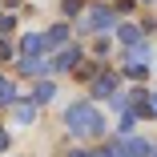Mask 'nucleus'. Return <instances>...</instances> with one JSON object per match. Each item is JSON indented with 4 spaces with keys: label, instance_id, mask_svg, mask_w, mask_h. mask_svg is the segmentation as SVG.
Listing matches in <instances>:
<instances>
[{
    "label": "nucleus",
    "instance_id": "6e6552de",
    "mask_svg": "<svg viewBox=\"0 0 157 157\" xmlns=\"http://www.w3.org/2000/svg\"><path fill=\"white\" fill-rule=\"evenodd\" d=\"M73 65H77V48H65L56 56V69H73Z\"/></svg>",
    "mask_w": 157,
    "mask_h": 157
},
{
    "label": "nucleus",
    "instance_id": "20e7f679",
    "mask_svg": "<svg viewBox=\"0 0 157 157\" xmlns=\"http://www.w3.org/2000/svg\"><path fill=\"white\" fill-rule=\"evenodd\" d=\"M121 40L129 44V48H137V44H141V28H137V24H121Z\"/></svg>",
    "mask_w": 157,
    "mask_h": 157
},
{
    "label": "nucleus",
    "instance_id": "ddd939ff",
    "mask_svg": "<svg viewBox=\"0 0 157 157\" xmlns=\"http://www.w3.org/2000/svg\"><path fill=\"white\" fill-rule=\"evenodd\" d=\"M65 40H69L65 28H52V33H48V44H65Z\"/></svg>",
    "mask_w": 157,
    "mask_h": 157
},
{
    "label": "nucleus",
    "instance_id": "f8f14e48",
    "mask_svg": "<svg viewBox=\"0 0 157 157\" xmlns=\"http://www.w3.org/2000/svg\"><path fill=\"white\" fill-rule=\"evenodd\" d=\"M0 101H16V89L8 81H0Z\"/></svg>",
    "mask_w": 157,
    "mask_h": 157
},
{
    "label": "nucleus",
    "instance_id": "9d476101",
    "mask_svg": "<svg viewBox=\"0 0 157 157\" xmlns=\"http://www.w3.org/2000/svg\"><path fill=\"white\" fill-rule=\"evenodd\" d=\"M52 93H56V89L44 81V85H36V93H33V97H36V101H52Z\"/></svg>",
    "mask_w": 157,
    "mask_h": 157
},
{
    "label": "nucleus",
    "instance_id": "0eeeda50",
    "mask_svg": "<svg viewBox=\"0 0 157 157\" xmlns=\"http://www.w3.org/2000/svg\"><path fill=\"white\" fill-rule=\"evenodd\" d=\"M24 73H28V77H40V73H48V65H44V60H33V56H28V60H24Z\"/></svg>",
    "mask_w": 157,
    "mask_h": 157
},
{
    "label": "nucleus",
    "instance_id": "9b49d317",
    "mask_svg": "<svg viewBox=\"0 0 157 157\" xmlns=\"http://www.w3.org/2000/svg\"><path fill=\"white\" fill-rule=\"evenodd\" d=\"M125 73H129L133 81H145V77H149V69H145V65H129V69H125Z\"/></svg>",
    "mask_w": 157,
    "mask_h": 157
},
{
    "label": "nucleus",
    "instance_id": "f257e3e1",
    "mask_svg": "<svg viewBox=\"0 0 157 157\" xmlns=\"http://www.w3.org/2000/svg\"><path fill=\"white\" fill-rule=\"evenodd\" d=\"M65 125L77 133V137H97L101 133V117L93 105H69L65 109Z\"/></svg>",
    "mask_w": 157,
    "mask_h": 157
},
{
    "label": "nucleus",
    "instance_id": "f03ea898",
    "mask_svg": "<svg viewBox=\"0 0 157 157\" xmlns=\"http://www.w3.org/2000/svg\"><path fill=\"white\" fill-rule=\"evenodd\" d=\"M145 153H149V149H145L141 137H125V141L113 149V157H145Z\"/></svg>",
    "mask_w": 157,
    "mask_h": 157
},
{
    "label": "nucleus",
    "instance_id": "2eb2a0df",
    "mask_svg": "<svg viewBox=\"0 0 157 157\" xmlns=\"http://www.w3.org/2000/svg\"><path fill=\"white\" fill-rule=\"evenodd\" d=\"M0 149H8V133L4 129H0Z\"/></svg>",
    "mask_w": 157,
    "mask_h": 157
},
{
    "label": "nucleus",
    "instance_id": "423d86ee",
    "mask_svg": "<svg viewBox=\"0 0 157 157\" xmlns=\"http://www.w3.org/2000/svg\"><path fill=\"white\" fill-rule=\"evenodd\" d=\"M113 89H117V81H113V77H97V81H93V93H97V97H109Z\"/></svg>",
    "mask_w": 157,
    "mask_h": 157
},
{
    "label": "nucleus",
    "instance_id": "39448f33",
    "mask_svg": "<svg viewBox=\"0 0 157 157\" xmlns=\"http://www.w3.org/2000/svg\"><path fill=\"white\" fill-rule=\"evenodd\" d=\"M109 24H113V12L109 8H97V12L89 16V28H109Z\"/></svg>",
    "mask_w": 157,
    "mask_h": 157
},
{
    "label": "nucleus",
    "instance_id": "7ed1b4c3",
    "mask_svg": "<svg viewBox=\"0 0 157 157\" xmlns=\"http://www.w3.org/2000/svg\"><path fill=\"white\" fill-rule=\"evenodd\" d=\"M44 48H48V36H24V52L28 56H40Z\"/></svg>",
    "mask_w": 157,
    "mask_h": 157
},
{
    "label": "nucleus",
    "instance_id": "4468645a",
    "mask_svg": "<svg viewBox=\"0 0 157 157\" xmlns=\"http://www.w3.org/2000/svg\"><path fill=\"white\" fill-rule=\"evenodd\" d=\"M149 113L157 117V93H153V97H149Z\"/></svg>",
    "mask_w": 157,
    "mask_h": 157
},
{
    "label": "nucleus",
    "instance_id": "dca6fc26",
    "mask_svg": "<svg viewBox=\"0 0 157 157\" xmlns=\"http://www.w3.org/2000/svg\"><path fill=\"white\" fill-rule=\"evenodd\" d=\"M93 157H113V153H105V149H101V153H93Z\"/></svg>",
    "mask_w": 157,
    "mask_h": 157
},
{
    "label": "nucleus",
    "instance_id": "1a4fd4ad",
    "mask_svg": "<svg viewBox=\"0 0 157 157\" xmlns=\"http://www.w3.org/2000/svg\"><path fill=\"white\" fill-rule=\"evenodd\" d=\"M33 117H36V113L28 109V101H16V121H20V125H28Z\"/></svg>",
    "mask_w": 157,
    "mask_h": 157
},
{
    "label": "nucleus",
    "instance_id": "f3484780",
    "mask_svg": "<svg viewBox=\"0 0 157 157\" xmlns=\"http://www.w3.org/2000/svg\"><path fill=\"white\" fill-rule=\"evenodd\" d=\"M69 157H93V153H69Z\"/></svg>",
    "mask_w": 157,
    "mask_h": 157
}]
</instances>
